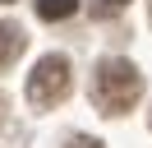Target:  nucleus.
<instances>
[{"label": "nucleus", "mask_w": 152, "mask_h": 148, "mask_svg": "<svg viewBox=\"0 0 152 148\" xmlns=\"http://www.w3.org/2000/svg\"><path fill=\"white\" fill-rule=\"evenodd\" d=\"M65 148H102V139H92V134H74Z\"/></svg>", "instance_id": "obj_5"}, {"label": "nucleus", "mask_w": 152, "mask_h": 148, "mask_svg": "<svg viewBox=\"0 0 152 148\" xmlns=\"http://www.w3.org/2000/svg\"><path fill=\"white\" fill-rule=\"evenodd\" d=\"M138 97H143V74H138L134 60L111 56V60L97 65V74H92V102L102 107V116H124Z\"/></svg>", "instance_id": "obj_1"}, {"label": "nucleus", "mask_w": 152, "mask_h": 148, "mask_svg": "<svg viewBox=\"0 0 152 148\" xmlns=\"http://www.w3.org/2000/svg\"><path fill=\"white\" fill-rule=\"evenodd\" d=\"M78 9V0H37V14L46 18V23H60V18H69Z\"/></svg>", "instance_id": "obj_4"}, {"label": "nucleus", "mask_w": 152, "mask_h": 148, "mask_svg": "<svg viewBox=\"0 0 152 148\" xmlns=\"http://www.w3.org/2000/svg\"><path fill=\"white\" fill-rule=\"evenodd\" d=\"M74 88V70L65 56H42L28 74V102L32 107H60Z\"/></svg>", "instance_id": "obj_2"}, {"label": "nucleus", "mask_w": 152, "mask_h": 148, "mask_svg": "<svg viewBox=\"0 0 152 148\" xmlns=\"http://www.w3.org/2000/svg\"><path fill=\"white\" fill-rule=\"evenodd\" d=\"M106 5H111V9H120V5H129V0H106Z\"/></svg>", "instance_id": "obj_7"}, {"label": "nucleus", "mask_w": 152, "mask_h": 148, "mask_svg": "<svg viewBox=\"0 0 152 148\" xmlns=\"http://www.w3.org/2000/svg\"><path fill=\"white\" fill-rule=\"evenodd\" d=\"M19 51H23V28L19 23H0V70L19 60Z\"/></svg>", "instance_id": "obj_3"}, {"label": "nucleus", "mask_w": 152, "mask_h": 148, "mask_svg": "<svg viewBox=\"0 0 152 148\" xmlns=\"http://www.w3.org/2000/svg\"><path fill=\"white\" fill-rule=\"evenodd\" d=\"M5 111H10V102H5V92H0V130H5Z\"/></svg>", "instance_id": "obj_6"}]
</instances>
